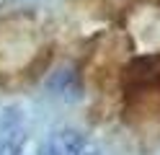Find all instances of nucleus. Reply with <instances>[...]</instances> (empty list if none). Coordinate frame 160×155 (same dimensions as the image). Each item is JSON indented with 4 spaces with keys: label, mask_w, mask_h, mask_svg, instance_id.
I'll list each match as a JSON object with an SVG mask.
<instances>
[{
    "label": "nucleus",
    "mask_w": 160,
    "mask_h": 155,
    "mask_svg": "<svg viewBox=\"0 0 160 155\" xmlns=\"http://www.w3.org/2000/svg\"><path fill=\"white\" fill-rule=\"evenodd\" d=\"M52 39L36 16L16 13L0 21V83L26 85L47 70Z\"/></svg>",
    "instance_id": "nucleus-1"
},
{
    "label": "nucleus",
    "mask_w": 160,
    "mask_h": 155,
    "mask_svg": "<svg viewBox=\"0 0 160 155\" xmlns=\"http://www.w3.org/2000/svg\"><path fill=\"white\" fill-rule=\"evenodd\" d=\"M124 116L132 124H160V57L127 59L119 72Z\"/></svg>",
    "instance_id": "nucleus-2"
}]
</instances>
